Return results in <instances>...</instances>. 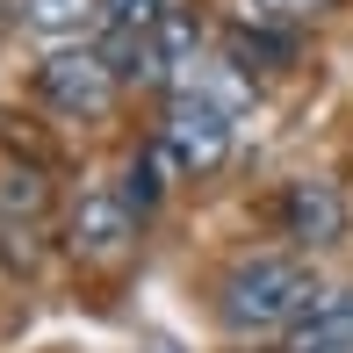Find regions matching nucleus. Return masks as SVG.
Instances as JSON below:
<instances>
[{
  "label": "nucleus",
  "mask_w": 353,
  "mask_h": 353,
  "mask_svg": "<svg viewBox=\"0 0 353 353\" xmlns=\"http://www.w3.org/2000/svg\"><path fill=\"white\" fill-rule=\"evenodd\" d=\"M325 288L310 281L303 260H281V252H260V260H238L223 274V325L231 332H288Z\"/></svg>",
  "instance_id": "1"
},
{
  "label": "nucleus",
  "mask_w": 353,
  "mask_h": 353,
  "mask_svg": "<svg viewBox=\"0 0 353 353\" xmlns=\"http://www.w3.org/2000/svg\"><path fill=\"white\" fill-rule=\"evenodd\" d=\"M37 87H43V101H51L58 116H101L123 79H116V65H108L101 51H58V58H43Z\"/></svg>",
  "instance_id": "2"
},
{
  "label": "nucleus",
  "mask_w": 353,
  "mask_h": 353,
  "mask_svg": "<svg viewBox=\"0 0 353 353\" xmlns=\"http://www.w3.org/2000/svg\"><path fill=\"white\" fill-rule=\"evenodd\" d=\"M166 144H173V159H181V173H216L223 159H231V116H223L210 94H173Z\"/></svg>",
  "instance_id": "3"
},
{
  "label": "nucleus",
  "mask_w": 353,
  "mask_h": 353,
  "mask_svg": "<svg viewBox=\"0 0 353 353\" xmlns=\"http://www.w3.org/2000/svg\"><path fill=\"white\" fill-rule=\"evenodd\" d=\"M130 238H137V210L116 195V188H87V195H79V210H72V252L116 260Z\"/></svg>",
  "instance_id": "4"
},
{
  "label": "nucleus",
  "mask_w": 353,
  "mask_h": 353,
  "mask_svg": "<svg viewBox=\"0 0 353 353\" xmlns=\"http://www.w3.org/2000/svg\"><path fill=\"white\" fill-rule=\"evenodd\" d=\"M281 223H288V238L296 245H339L346 238V195L332 181H288V195H281Z\"/></svg>",
  "instance_id": "5"
},
{
  "label": "nucleus",
  "mask_w": 353,
  "mask_h": 353,
  "mask_svg": "<svg viewBox=\"0 0 353 353\" xmlns=\"http://www.w3.org/2000/svg\"><path fill=\"white\" fill-rule=\"evenodd\" d=\"M288 353H353V296H317L288 325Z\"/></svg>",
  "instance_id": "6"
},
{
  "label": "nucleus",
  "mask_w": 353,
  "mask_h": 353,
  "mask_svg": "<svg viewBox=\"0 0 353 353\" xmlns=\"http://www.w3.org/2000/svg\"><path fill=\"white\" fill-rule=\"evenodd\" d=\"M296 58V37L288 29H231V65H245V72H274Z\"/></svg>",
  "instance_id": "7"
},
{
  "label": "nucleus",
  "mask_w": 353,
  "mask_h": 353,
  "mask_svg": "<svg viewBox=\"0 0 353 353\" xmlns=\"http://www.w3.org/2000/svg\"><path fill=\"white\" fill-rule=\"evenodd\" d=\"M22 14L43 37H72V29H87L94 14H101V0H22Z\"/></svg>",
  "instance_id": "8"
},
{
  "label": "nucleus",
  "mask_w": 353,
  "mask_h": 353,
  "mask_svg": "<svg viewBox=\"0 0 353 353\" xmlns=\"http://www.w3.org/2000/svg\"><path fill=\"white\" fill-rule=\"evenodd\" d=\"M43 202H51V188H43L37 166H8V173H0V210H8V216H37Z\"/></svg>",
  "instance_id": "9"
},
{
  "label": "nucleus",
  "mask_w": 353,
  "mask_h": 353,
  "mask_svg": "<svg viewBox=\"0 0 353 353\" xmlns=\"http://www.w3.org/2000/svg\"><path fill=\"white\" fill-rule=\"evenodd\" d=\"M101 22H116V29H159V22H166V0H101Z\"/></svg>",
  "instance_id": "10"
},
{
  "label": "nucleus",
  "mask_w": 353,
  "mask_h": 353,
  "mask_svg": "<svg viewBox=\"0 0 353 353\" xmlns=\"http://www.w3.org/2000/svg\"><path fill=\"white\" fill-rule=\"evenodd\" d=\"M267 14H317V8H332V0H260Z\"/></svg>",
  "instance_id": "11"
},
{
  "label": "nucleus",
  "mask_w": 353,
  "mask_h": 353,
  "mask_svg": "<svg viewBox=\"0 0 353 353\" xmlns=\"http://www.w3.org/2000/svg\"><path fill=\"white\" fill-rule=\"evenodd\" d=\"M0 14H8V0H0Z\"/></svg>",
  "instance_id": "12"
}]
</instances>
